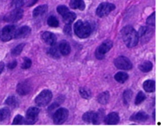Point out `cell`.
Segmentation results:
<instances>
[{"instance_id":"cell-1","label":"cell","mask_w":161,"mask_h":135,"mask_svg":"<svg viewBox=\"0 0 161 135\" xmlns=\"http://www.w3.org/2000/svg\"><path fill=\"white\" fill-rule=\"evenodd\" d=\"M121 36L124 42L128 48H133L138 43V32L131 26H126L121 31Z\"/></svg>"},{"instance_id":"cell-2","label":"cell","mask_w":161,"mask_h":135,"mask_svg":"<svg viewBox=\"0 0 161 135\" xmlns=\"http://www.w3.org/2000/svg\"><path fill=\"white\" fill-rule=\"evenodd\" d=\"M92 31L91 25L88 22L78 20L74 24V33L80 38H86L89 37Z\"/></svg>"},{"instance_id":"cell-3","label":"cell","mask_w":161,"mask_h":135,"mask_svg":"<svg viewBox=\"0 0 161 135\" xmlns=\"http://www.w3.org/2000/svg\"><path fill=\"white\" fill-rule=\"evenodd\" d=\"M52 97H53L52 92L50 90L45 89L37 95V97L35 99V102L39 107H44L50 102Z\"/></svg>"},{"instance_id":"cell-4","label":"cell","mask_w":161,"mask_h":135,"mask_svg":"<svg viewBox=\"0 0 161 135\" xmlns=\"http://www.w3.org/2000/svg\"><path fill=\"white\" fill-rule=\"evenodd\" d=\"M103 118V111L100 110L97 112H87L83 115V120L87 123L99 124Z\"/></svg>"},{"instance_id":"cell-5","label":"cell","mask_w":161,"mask_h":135,"mask_svg":"<svg viewBox=\"0 0 161 135\" xmlns=\"http://www.w3.org/2000/svg\"><path fill=\"white\" fill-rule=\"evenodd\" d=\"M113 43L112 41L106 40L102 42L97 48L95 51V56L97 59H103L105 58V54L113 48Z\"/></svg>"},{"instance_id":"cell-6","label":"cell","mask_w":161,"mask_h":135,"mask_svg":"<svg viewBox=\"0 0 161 135\" xmlns=\"http://www.w3.org/2000/svg\"><path fill=\"white\" fill-rule=\"evenodd\" d=\"M116 6L114 4L110 2H102L98 6L96 10V14L99 17H104L108 15L113 10H114Z\"/></svg>"},{"instance_id":"cell-7","label":"cell","mask_w":161,"mask_h":135,"mask_svg":"<svg viewBox=\"0 0 161 135\" xmlns=\"http://www.w3.org/2000/svg\"><path fill=\"white\" fill-rule=\"evenodd\" d=\"M16 28L14 25H7L4 27L0 32V39L3 42H9L11 39L14 38V33H15Z\"/></svg>"},{"instance_id":"cell-8","label":"cell","mask_w":161,"mask_h":135,"mask_svg":"<svg viewBox=\"0 0 161 135\" xmlns=\"http://www.w3.org/2000/svg\"><path fill=\"white\" fill-rule=\"evenodd\" d=\"M69 110L65 108H60L54 112L53 117V123L55 124H62L69 117Z\"/></svg>"},{"instance_id":"cell-9","label":"cell","mask_w":161,"mask_h":135,"mask_svg":"<svg viewBox=\"0 0 161 135\" xmlns=\"http://www.w3.org/2000/svg\"><path fill=\"white\" fill-rule=\"evenodd\" d=\"M114 64L118 69L124 70H129L133 67L131 61L126 56H119L116 58L114 60Z\"/></svg>"},{"instance_id":"cell-10","label":"cell","mask_w":161,"mask_h":135,"mask_svg":"<svg viewBox=\"0 0 161 135\" xmlns=\"http://www.w3.org/2000/svg\"><path fill=\"white\" fill-rule=\"evenodd\" d=\"M24 11L20 8H15L14 10L8 12L4 17L3 20L6 22H17L23 17Z\"/></svg>"},{"instance_id":"cell-11","label":"cell","mask_w":161,"mask_h":135,"mask_svg":"<svg viewBox=\"0 0 161 135\" xmlns=\"http://www.w3.org/2000/svg\"><path fill=\"white\" fill-rule=\"evenodd\" d=\"M39 113V109L36 107H30L26 112V124H34L38 120V116Z\"/></svg>"},{"instance_id":"cell-12","label":"cell","mask_w":161,"mask_h":135,"mask_svg":"<svg viewBox=\"0 0 161 135\" xmlns=\"http://www.w3.org/2000/svg\"><path fill=\"white\" fill-rule=\"evenodd\" d=\"M138 39H140L142 43H146L149 42V39L152 38L153 34V31L147 27H142L139 29V31L138 33Z\"/></svg>"},{"instance_id":"cell-13","label":"cell","mask_w":161,"mask_h":135,"mask_svg":"<svg viewBox=\"0 0 161 135\" xmlns=\"http://www.w3.org/2000/svg\"><path fill=\"white\" fill-rule=\"evenodd\" d=\"M31 91V84L29 81H24L20 82L17 86V92L20 95H26Z\"/></svg>"},{"instance_id":"cell-14","label":"cell","mask_w":161,"mask_h":135,"mask_svg":"<svg viewBox=\"0 0 161 135\" xmlns=\"http://www.w3.org/2000/svg\"><path fill=\"white\" fill-rule=\"evenodd\" d=\"M41 38L43 41V42H45L47 45H55L57 42V37L54 34L51 32H49V31H45L41 35Z\"/></svg>"},{"instance_id":"cell-15","label":"cell","mask_w":161,"mask_h":135,"mask_svg":"<svg viewBox=\"0 0 161 135\" xmlns=\"http://www.w3.org/2000/svg\"><path fill=\"white\" fill-rule=\"evenodd\" d=\"M31 33V28L28 26H23L19 28L18 29H16L15 33H14V38H23L27 37L28 34Z\"/></svg>"},{"instance_id":"cell-16","label":"cell","mask_w":161,"mask_h":135,"mask_svg":"<svg viewBox=\"0 0 161 135\" xmlns=\"http://www.w3.org/2000/svg\"><path fill=\"white\" fill-rule=\"evenodd\" d=\"M105 122L106 124L114 125L117 124L119 122V117L117 112H111L108 114L105 119Z\"/></svg>"},{"instance_id":"cell-17","label":"cell","mask_w":161,"mask_h":135,"mask_svg":"<svg viewBox=\"0 0 161 135\" xmlns=\"http://www.w3.org/2000/svg\"><path fill=\"white\" fill-rule=\"evenodd\" d=\"M58 49L62 56H68L71 52V46L69 42H67L66 41H62L61 42H60Z\"/></svg>"},{"instance_id":"cell-18","label":"cell","mask_w":161,"mask_h":135,"mask_svg":"<svg viewBox=\"0 0 161 135\" xmlns=\"http://www.w3.org/2000/svg\"><path fill=\"white\" fill-rule=\"evenodd\" d=\"M149 119V116L145 112H138L137 113L134 114L130 118L132 121H139V122H145Z\"/></svg>"},{"instance_id":"cell-19","label":"cell","mask_w":161,"mask_h":135,"mask_svg":"<svg viewBox=\"0 0 161 135\" xmlns=\"http://www.w3.org/2000/svg\"><path fill=\"white\" fill-rule=\"evenodd\" d=\"M47 9H48V6H47V5H42V6H38V7H36V9L33 10V17H34V18H38V17L44 15V14L47 12Z\"/></svg>"},{"instance_id":"cell-20","label":"cell","mask_w":161,"mask_h":135,"mask_svg":"<svg viewBox=\"0 0 161 135\" xmlns=\"http://www.w3.org/2000/svg\"><path fill=\"white\" fill-rule=\"evenodd\" d=\"M69 6L73 9H80L84 10L86 5L83 0H71L69 2Z\"/></svg>"},{"instance_id":"cell-21","label":"cell","mask_w":161,"mask_h":135,"mask_svg":"<svg viewBox=\"0 0 161 135\" xmlns=\"http://www.w3.org/2000/svg\"><path fill=\"white\" fill-rule=\"evenodd\" d=\"M155 81L153 80H147L143 83V88L146 92H153L155 91Z\"/></svg>"},{"instance_id":"cell-22","label":"cell","mask_w":161,"mask_h":135,"mask_svg":"<svg viewBox=\"0 0 161 135\" xmlns=\"http://www.w3.org/2000/svg\"><path fill=\"white\" fill-rule=\"evenodd\" d=\"M62 17L63 20H64V21L66 23L71 24V23L75 20V18H76V14H75V12L69 11V12H66L65 14H64V15L62 16Z\"/></svg>"},{"instance_id":"cell-23","label":"cell","mask_w":161,"mask_h":135,"mask_svg":"<svg viewBox=\"0 0 161 135\" xmlns=\"http://www.w3.org/2000/svg\"><path fill=\"white\" fill-rule=\"evenodd\" d=\"M19 103H20V101H19L18 98L15 96H9L8 97L7 99L6 100V104L8 105V106H11V107H18Z\"/></svg>"},{"instance_id":"cell-24","label":"cell","mask_w":161,"mask_h":135,"mask_svg":"<svg viewBox=\"0 0 161 135\" xmlns=\"http://www.w3.org/2000/svg\"><path fill=\"white\" fill-rule=\"evenodd\" d=\"M128 78V74L125 72H119V73H116L114 76L115 80L119 83H124L127 81Z\"/></svg>"},{"instance_id":"cell-25","label":"cell","mask_w":161,"mask_h":135,"mask_svg":"<svg viewBox=\"0 0 161 135\" xmlns=\"http://www.w3.org/2000/svg\"><path fill=\"white\" fill-rule=\"evenodd\" d=\"M138 68L141 71L144 72V73H147V72H149L152 70L153 69V63L149 61H146V62H144L143 63L140 64L138 66Z\"/></svg>"},{"instance_id":"cell-26","label":"cell","mask_w":161,"mask_h":135,"mask_svg":"<svg viewBox=\"0 0 161 135\" xmlns=\"http://www.w3.org/2000/svg\"><path fill=\"white\" fill-rule=\"evenodd\" d=\"M109 93L108 92H102V94L98 95V98H97V101L101 103V104H106L108 103V100H109Z\"/></svg>"},{"instance_id":"cell-27","label":"cell","mask_w":161,"mask_h":135,"mask_svg":"<svg viewBox=\"0 0 161 135\" xmlns=\"http://www.w3.org/2000/svg\"><path fill=\"white\" fill-rule=\"evenodd\" d=\"M132 95H133V93H132L131 90H126L125 92H124V95H123V100H124V103L126 106H127V105L129 104V102H130Z\"/></svg>"},{"instance_id":"cell-28","label":"cell","mask_w":161,"mask_h":135,"mask_svg":"<svg viewBox=\"0 0 161 135\" xmlns=\"http://www.w3.org/2000/svg\"><path fill=\"white\" fill-rule=\"evenodd\" d=\"M10 115V110L8 108H3L0 109V121L6 120Z\"/></svg>"},{"instance_id":"cell-29","label":"cell","mask_w":161,"mask_h":135,"mask_svg":"<svg viewBox=\"0 0 161 135\" xmlns=\"http://www.w3.org/2000/svg\"><path fill=\"white\" fill-rule=\"evenodd\" d=\"M47 24L52 28H57L59 26V21L54 16H50L47 19Z\"/></svg>"},{"instance_id":"cell-30","label":"cell","mask_w":161,"mask_h":135,"mask_svg":"<svg viewBox=\"0 0 161 135\" xmlns=\"http://www.w3.org/2000/svg\"><path fill=\"white\" fill-rule=\"evenodd\" d=\"M79 91H80V95H81L82 98L88 99V98H90L91 97V91L88 88H80Z\"/></svg>"},{"instance_id":"cell-31","label":"cell","mask_w":161,"mask_h":135,"mask_svg":"<svg viewBox=\"0 0 161 135\" xmlns=\"http://www.w3.org/2000/svg\"><path fill=\"white\" fill-rule=\"evenodd\" d=\"M48 54L50 55L52 57L56 58L58 59L60 57V52L58 51V48L54 46V45H52V47H50L48 50Z\"/></svg>"},{"instance_id":"cell-32","label":"cell","mask_w":161,"mask_h":135,"mask_svg":"<svg viewBox=\"0 0 161 135\" xmlns=\"http://www.w3.org/2000/svg\"><path fill=\"white\" fill-rule=\"evenodd\" d=\"M25 45V44H20V45H17V46H16L15 48H14V49L11 51V54H12L14 56H19V55L21 53V52H22V50H23Z\"/></svg>"},{"instance_id":"cell-33","label":"cell","mask_w":161,"mask_h":135,"mask_svg":"<svg viewBox=\"0 0 161 135\" xmlns=\"http://www.w3.org/2000/svg\"><path fill=\"white\" fill-rule=\"evenodd\" d=\"M145 99H146V95H145V94L142 92H139L138 93V95H137L136 98H135V105H140Z\"/></svg>"},{"instance_id":"cell-34","label":"cell","mask_w":161,"mask_h":135,"mask_svg":"<svg viewBox=\"0 0 161 135\" xmlns=\"http://www.w3.org/2000/svg\"><path fill=\"white\" fill-rule=\"evenodd\" d=\"M25 0H12L11 6L14 8H20L25 5Z\"/></svg>"},{"instance_id":"cell-35","label":"cell","mask_w":161,"mask_h":135,"mask_svg":"<svg viewBox=\"0 0 161 135\" xmlns=\"http://www.w3.org/2000/svg\"><path fill=\"white\" fill-rule=\"evenodd\" d=\"M31 59H30L29 58H27V57L24 58V62L21 65V68L26 70V69L30 68V67H31Z\"/></svg>"},{"instance_id":"cell-36","label":"cell","mask_w":161,"mask_h":135,"mask_svg":"<svg viewBox=\"0 0 161 135\" xmlns=\"http://www.w3.org/2000/svg\"><path fill=\"white\" fill-rule=\"evenodd\" d=\"M57 11H58V13L61 14V16H63L64 14H65L66 12H69V8L67 7V6L61 5V6H58V8H57Z\"/></svg>"},{"instance_id":"cell-37","label":"cell","mask_w":161,"mask_h":135,"mask_svg":"<svg viewBox=\"0 0 161 135\" xmlns=\"http://www.w3.org/2000/svg\"><path fill=\"white\" fill-rule=\"evenodd\" d=\"M155 12H153V13L148 17L147 20H146V23H147L148 25L152 27L155 26Z\"/></svg>"},{"instance_id":"cell-38","label":"cell","mask_w":161,"mask_h":135,"mask_svg":"<svg viewBox=\"0 0 161 135\" xmlns=\"http://www.w3.org/2000/svg\"><path fill=\"white\" fill-rule=\"evenodd\" d=\"M24 118L21 115H17L13 120V124H23Z\"/></svg>"},{"instance_id":"cell-39","label":"cell","mask_w":161,"mask_h":135,"mask_svg":"<svg viewBox=\"0 0 161 135\" xmlns=\"http://www.w3.org/2000/svg\"><path fill=\"white\" fill-rule=\"evenodd\" d=\"M64 32L65 34L71 35V34H72V28H71V24L66 23V25L64 26Z\"/></svg>"},{"instance_id":"cell-40","label":"cell","mask_w":161,"mask_h":135,"mask_svg":"<svg viewBox=\"0 0 161 135\" xmlns=\"http://www.w3.org/2000/svg\"><path fill=\"white\" fill-rule=\"evenodd\" d=\"M17 61H13L12 62H10V63L8 64L7 67L9 69H14V68H15L16 67H17Z\"/></svg>"},{"instance_id":"cell-41","label":"cell","mask_w":161,"mask_h":135,"mask_svg":"<svg viewBox=\"0 0 161 135\" xmlns=\"http://www.w3.org/2000/svg\"><path fill=\"white\" fill-rule=\"evenodd\" d=\"M38 2V0H29V1L28 2V4H27V6L28 7H30V6H33V5L35 4V3H36Z\"/></svg>"},{"instance_id":"cell-42","label":"cell","mask_w":161,"mask_h":135,"mask_svg":"<svg viewBox=\"0 0 161 135\" xmlns=\"http://www.w3.org/2000/svg\"><path fill=\"white\" fill-rule=\"evenodd\" d=\"M4 67H5L4 62H0V74H1L2 72L3 71V70H4Z\"/></svg>"}]
</instances>
